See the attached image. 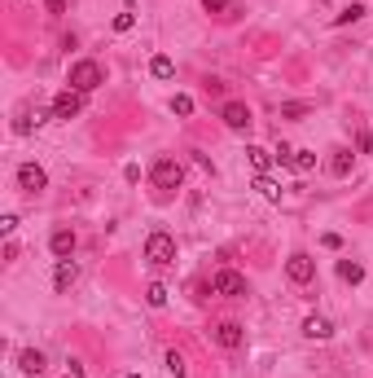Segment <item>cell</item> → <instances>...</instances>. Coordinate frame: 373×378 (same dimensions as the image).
<instances>
[{
	"instance_id": "6da1fadb",
	"label": "cell",
	"mask_w": 373,
	"mask_h": 378,
	"mask_svg": "<svg viewBox=\"0 0 373 378\" xmlns=\"http://www.w3.org/2000/svg\"><path fill=\"white\" fill-rule=\"evenodd\" d=\"M145 264H150V268L176 264V238H172L167 229H154L150 238H145Z\"/></svg>"
},
{
	"instance_id": "7a4b0ae2",
	"label": "cell",
	"mask_w": 373,
	"mask_h": 378,
	"mask_svg": "<svg viewBox=\"0 0 373 378\" xmlns=\"http://www.w3.org/2000/svg\"><path fill=\"white\" fill-rule=\"evenodd\" d=\"M105 84V70L92 62V57H83V62L70 66V84L66 88H75V92H92V88H101Z\"/></svg>"
},
{
	"instance_id": "3957f363",
	"label": "cell",
	"mask_w": 373,
	"mask_h": 378,
	"mask_svg": "<svg viewBox=\"0 0 373 378\" xmlns=\"http://www.w3.org/2000/svg\"><path fill=\"white\" fill-rule=\"evenodd\" d=\"M150 181L159 185L163 194H172V189H180V185H185V168H180L176 159H159V163L150 168Z\"/></svg>"
},
{
	"instance_id": "277c9868",
	"label": "cell",
	"mask_w": 373,
	"mask_h": 378,
	"mask_svg": "<svg viewBox=\"0 0 373 378\" xmlns=\"http://www.w3.org/2000/svg\"><path fill=\"white\" fill-rule=\"evenodd\" d=\"M211 290L224 295V299H242V295H246V277L237 273V268H220V273L211 277Z\"/></svg>"
},
{
	"instance_id": "5b68a950",
	"label": "cell",
	"mask_w": 373,
	"mask_h": 378,
	"mask_svg": "<svg viewBox=\"0 0 373 378\" xmlns=\"http://www.w3.org/2000/svg\"><path fill=\"white\" fill-rule=\"evenodd\" d=\"M285 277H290L294 286H308V281L316 277V259H312L308 251H294L290 259H285Z\"/></svg>"
},
{
	"instance_id": "8992f818",
	"label": "cell",
	"mask_w": 373,
	"mask_h": 378,
	"mask_svg": "<svg viewBox=\"0 0 373 378\" xmlns=\"http://www.w3.org/2000/svg\"><path fill=\"white\" fill-rule=\"evenodd\" d=\"M18 189L22 194H44V189H49V172H44L40 163H22L18 168Z\"/></svg>"
},
{
	"instance_id": "52a82bcc",
	"label": "cell",
	"mask_w": 373,
	"mask_h": 378,
	"mask_svg": "<svg viewBox=\"0 0 373 378\" xmlns=\"http://www.w3.org/2000/svg\"><path fill=\"white\" fill-rule=\"evenodd\" d=\"M83 110V92H75V88H62L53 97V119H62V123H70L75 115Z\"/></svg>"
},
{
	"instance_id": "ba28073f",
	"label": "cell",
	"mask_w": 373,
	"mask_h": 378,
	"mask_svg": "<svg viewBox=\"0 0 373 378\" xmlns=\"http://www.w3.org/2000/svg\"><path fill=\"white\" fill-rule=\"evenodd\" d=\"M220 119H224V128H233V132H246L250 128V106L246 101H224Z\"/></svg>"
},
{
	"instance_id": "9c48e42d",
	"label": "cell",
	"mask_w": 373,
	"mask_h": 378,
	"mask_svg": "<svg viewBox=\"0 0 373 378\" xmlns=\"http://www.w3.org/2000/svg\"><path fill=\"white\" fill-rule=\"evenodd\" d=\"M211 335H215V344H220V348H228V352H237V348L246 344V330L237 326V321H220V326L211 330Z\"/></svg>"
},
{
	"instance_id": "30bf717a",
	"label": "cell",
	"mask_w": 373,
	"mask_h": 378,
	"mask_svg": "<svg viewBox=\"0 0 373 378\" xmlns=\"http://www.w3.org/2000/svg\"><path fill=\"white\" fill-rule=\"evenodd\" d=\"M352 163H356V155L347 146L330 150V176H339V181H343V176H352Z\"/></svg>"
},
{
	"instance_id": "8fae6325",
	"label": "cell",
	"mask_w": 373,
	"mask_h": 378,
	"mask_svg": "<svg viewBox=\"0 0 373 378\" xmlns=\"http://www.w3.org/2000/svg\"><path fill=\"white\" fill-rule=\"evenodd\" d=\"M49 246H53L57 259H70V255H75V229H53Z\"/></svg>"
},
{
	"instance_id": "7c38bea8",
	"label": "cell",
	"mask_w": 373,
	"mask_h": 378,
	"mask_svg": "<svg viewBox=\"0 0 373 378\" xmlns=\"http://www.w3.org/2000/svg\"><path fill=\"white\" fill-rule=\"evenodd\" d=\"M303 335H308V339H316V344H325V339L334 335L330 317H316V312H312V317H303Z\"/></svg>"
},
{
	"instance_id": "4fadbf2b",
	"label": "cell",
	"mask_w": 373,
	"mask_h": 378,
	"mask_svg": "<svg viewBox=\"0 0 373 378\" xmlns=\"http://www.w3.org/2000/svg\"><path fill=\"white\" fill-rule=\"evenodd\" d=\"M75 277H79V264H75V259H57V268H53V286H57V290H66Z\"/></svg>"
},
{
	"instance_id": "5bb4252c",
	"label": "cell",
	"mask_w": 373,
	"mask_h": 378,
	"mask_svg": "<svg viewBox=\"0 0 373 378\" xmlns=\"http://www.w3.org/2000/svg\"><path fill=\"white\" fill-rule=\"evenodd\" d=\"M18 370H22V374H44V352H40V348L18 352Z\"/></svg>"
},
{
	"instance_id": "9a60e30c",
	"label": "cell",
	"mask_w": 373,
	"mask_h": 378,
	"mask_svg": "<svg viewBox=\"0 0 373 378\" xmlns=\"http://www.w3.org/2000/svg\"><path fill=\"white\" fill-rule=\"evenodd\" d=\"M255 189H259L263 198H268V203H281V185H276L268 172H259V176H255Z\"/></svg>"
},
{
	"instance_id": "2e32d148",
	"label": "cell",
	"mask_w": 373,
	"mask_h": 378,
	"mask_svg": "<svg viewBox=\"0 0 373 378\" xmlns=\"http://www.w3.org/2000/svg\"><path fill=\"white\" fill-rule=\"evenodd\" d=\"M246 159H250V168H255V172H268V163H272L276 155H268L263 146H246Z\"/></svg>"
},
{
	"instance_id": "e0dca14e",
	"label": "cell",
	"mask_w": 373,
	"mask_h": 378,
	"mask_svg": "<svg viewBox=\"0 0 373 378\" xmlns=\"http://www.w3.org/2000/svg\"><path fill=\"white\" fill-rule=\"evenodd\" d=\"M150 75H154V79H172V75H176V62H172V57H163V53H159V57L150 62Z\"/></svg>"
},
{
	"instance_id": "ac0fdd59",
	"label": "cell",
	"mask_w": 373,
	"mask_h": 378,
	"mask_svg": "<svg viewBox=\"0 0 373 378\" xmlns=\"http://www.w3.org/2000/svg\"><path fill=\"white\" fill-rule=\"evenodd\" d=\"M339 277H343V281H352V286H356V281H365V268H360L356 259H339Z\"/></svg>"
},
{
	"instance_id": "d6986e66",
	"label": "cell",
	"mask_w": 373,
	"mask_h": 378,
	"mask_svg": "<svg viewBox=\"0 0 373 378\" xmlns=\"http://www.w3.org/2000/svg\"><path fill=\"white\" fill-rule=\"evenodd\" d=\"M290 168H294V172H312V168H316V155H312V150H294Z\"/></svg>"
},
{
	"instance_id": "ffe728a7",
	"label": "cell",
	"mask_w": 373,
	"mask_h": 378,
	"mask_svg": "<svg viewBox=\"0 0 373 378\" xmlns=\"http://www.w3.org/2000/svg\"><path fill=\"white\" fill-rule=\"evenodd\" d=\"M145 299H150V308H163V304H167V286H163V281H150Z\"/></svg>"
},
{
	"instance_id": "44dd1931",
	"label": "cell",
	"mask_w": 373,
	"mask_h": 378,
	"mask_svg": "<svg viewBox=\"0 0 373 378\" xmlns=\"http://www.w3.org/2000/svg\"><path fill=\"white\" fill-rule=\"evenodd\" d=\"M167 370H172L176 378H185V374H189V365H185V357H180V352H176V348H172V352H167Z\"/></svg>"
},
{
	"instance_id": "7402d4cb",
	"label": "cell",
	"mask_w": 373,
	"mask_h": 378,
	"mask_svg": "<svg viewBox=\"0 0 373 378\" xmlns=\"http://www.w3.org/2000/svg\"><path fill=\"white\" fill-rule=\"evenodd\" d=\"M308 115V101H285L281 106V119H303Z\"/></svg>"
},
{
	"instance_id": "603a6c76",
	"label": "cell",
	"mask_w": 373,
	"mask_h": 378,
	"mask_svg": "<svg viewBox=\"0 0 373 378\" xmlns=\"http://www.w3.org/2000/svg\"><path fill=\"white\" fill-rule=\"evenodd\" d=\"M356 18H365V5H347L334 22H339V27H347V22H356Z\"/></svg>"
},
{
	"instance_id": "cb8c5ba5",
	"label": "cell",
	"mask_w": 373,
	"mask_h": 378,
	"mask_svg": "<svg viewBox=\"0 0 373 378\" xmlns=\"http://www.w3.org/2000/svg\"><path fill=\"white\" fill-rule=\"evenodd\" d=\"M172 110H176V115H194V97H185V92H176V97H172Z\"/></svg>"
},
{
	"instance_id": "d4e9b609",
	"label": "cell",
	"mask_w": 373,
	"mask_h": 378,
	"mask_svg": "<svg viewBox=\"0 0 373 378\" xmlns=\"http://www.w3.org/2000/svg\"><path fill=\"white\" fill-rule=\"evenodd\" d=\"M132 27H137V14H119V18H114V31H119V35L132 31Z\"/></svg>"
},
{
	"instance_id": "484cf974",
	"label": "cell",
	"mask_w": 373,
	"mask_h": 378,
	"mask_svg": "<svg viewBox=\"0 0 373 378\" xmlns=\"http://www.w3.org/2000/svg\"><path fill=\"white\" fill-rule=\"evenodd\" d=\"M14 229H18V216H0V233H5V238H9Z\"/></svg>"
},
{
	"instance_id": "4316f807",
	"label": "cell",
	"mask_w": 373,
	"mask_h": 378,
	"mask_svg": "<svg viewBox=\"0 0 373 378\" xmlns=\"http://www.w3.org/2000/svg\"><path fill=\"white\" fill-rule=\"evenodd\" d=\"M202 9H207V14H220V9H228V0H202Z\"/></svg>"
},
{
	"instance_id": "83f0119b",
	"label": "cell",
	"mask_w": 373,
	"mask_h": 378,
	"mask_svg": "<svg viewBox=\"0 0 373 378\" xmlns=\"http://www.w3.org/2000/svg\"><path fill=\"white\" fill-rule=\"evenodd\" d=\"M49 14H66V0H49Z\"/></svg>"
},
{
	"instance_id": "f1b7e54d",
	"label": "cell",
	"mask_w": 373,
	"mask_h": 378,
	"mask_svg": "<svg viewBox=\"0 0 373 378\" xmlns=\"http://www.w3.org/2000/svg\"><path fill=\"white\" fill-rule=\"evenodd\" d=\"M128 378H141V374H128Z\"/></svg>"
}]
</instances>
